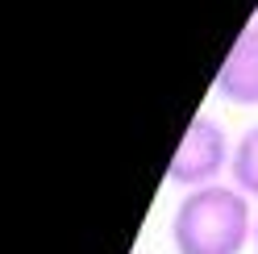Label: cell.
Listing matches in <instances>:
<instances>
[{"label":"cell","mask_w":258,"mask_h":254,"mask_svg":"<svg viewBox=\"0 0 258 254\" xmlns=\"http://www.w3.org/2000/svg\"><path fill=\"white\" fill-rule=\"evenodd\" d=\"M254 217L250 196L233 183L191 187L175 204L171 246L175 254H241L254 246Z\"/></svg>","instance_id":"cell-1"},{"label":"cell","mask_w":258,"mask_h":254,"mask_svg":"<svg viewBox=\"0 0 258 254\" xmlns=\"http://www.w3.org/2000/svg\"><path fill=\"white\" fill-rule=\"evenodd\" d=\"M229 163H233V150H229L225 130L213 117H191L187 134L179 138V146H175V158L167 167V179L175 187H183V192H191V187L217 183L225 171H229Z\"/></svg>","instance_id":"cell-2"},{"label":"cell","mask_w":258,"mask_h":254,"mask_svg":"<svg viewBox=\"0 0 258 254\" xmlns=\"http://www.w3.org/2000/svg\"><path fill=\"white\" fill-rule=\"evenodd\" d=\"M217 96L229 104H258V25L246 29L217 71Z\"/></svg>","instance_id":"cell-3"},{"label":"cell","mask_w":258,"mask_h":254,"mask_svg":"<svg viewBox=\"0 0 258 254\" xmlns=\"http://www.w3.org/2000/svg\"><path fill=\"white\" fill-rule=\"evenodd\" d=\"M233 187L246 192L250 200H258V125H250L233 146V163H229Z\"/></svg>","instance_id":"cell-4"},{"label":"cell","mask_w":258,"mask_h":254,"mask_svg":"<svg viewBox=\"0 0 258 254\" xmlns=\"http://www.w3.org/2000/svg\"><path fill=\"white\" fill-rule=\"evenodd\" d=\"M254 250H258V217H254Z\"/></svg>","instance_id":"cell-5"},{"label":"cell","mask_w":258,"mask_h":254,"mask_svg":"<svg viewBox=\"0 0 258 254\" xmlns=\"http://www.w3.org/2000/svg\"><path fill=\"white\" fill-rule=\"evenodd\" d=\"M254 17H258V9H254Z\"/></svg>","instance_id":"cell-6"}]
</instances>
